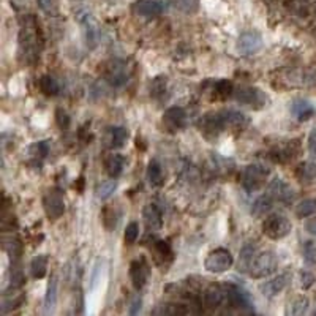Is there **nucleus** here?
I'll use <instances>...</instances> for the list:
<instances>
[{
    "label": "nucleus",
    "mask_w": 316,
    "mask_h": 316,
    "mask_svg": "<svg viewBox=\"0 0 316 316\" xmlns=\"http://www.w3.org/2000/svg\"><path fill=\"white\" fill-rule=\"evenodd\" d=\"M309 297L307 296H299L296 297L294 302L291 304V315H305L307 309H309Z\"/></svg>",
    "instance_id": "nucleus-33"
},
{
    "label": "nucleus",
    "mask_w": 316,
    "mask_h": 316,
    "mask_svg": "<svg viewBox=\"0 0 316 316\" xmlns=\"http://www.w3.org/2000/svg\"><path fill=\"white\" fill-rule=\"evenodd\" d=\"M147 180L152 187H161L165 182V176H163V168H161L158 160H150L147 165Z\"/></svg>",
    "instance_id": "nucleus-25"
},
{
    "label": "nucleus",
    "mask_w": 316,
    "mask_h": 316,
    "mask_svg": "<svg viewBox=\"0 0 316 316\" xmlns=\"http://www.w3.org/2000/svg\"><path fill=\"white\" fill-rule=\"evenodd\" d=\"M126 139H128V131H126L123 126H111V128H107V131L105 134L106 146L109 149L123 147Z\"/></svg>",
    "instance_id": "nucleus-17"
},
{
    "label": "nucleus",
    "mask_w": 316,
    "mask_h": 316,
    "mask_svg": "<svg viewBox=\"0 0 316 316\" xmlns=\"http://www.w3.org/2000/svg\"><path fill=\"white\" fill-rule=\"evenodd\" d=\"M256 256V247L251 245V243H248V245H245L242 250H240V255H239V261H237V270L242 274L245 272H250V267H251V263L253 259H255Z\"/></svg>",
    "instance_id": "nucleus-24"
},
{
    "label": "nucleus",
    "mask_w": 316,
    "mask_h": 316,
    "mask_svg": "<svg viewBox=\"0 0 316 316\" xmlns=\"http://www.w3.org/2000/svg\"><path fill=\"white\" fill-rule=\"evenodd\" d=\"M278 266V259L274 251H263L255 256L250 267V275L253 278H264L272 275Z\"/></svg>",
    "instance_id": "nucleus-4"
},
{
    "label": "nucleus",
    "mask_w": 316,
    "mask_h": 316,
    "mask_svg": "<svg viewBox=\"0 0 316 316\" xmlns=\"http://www.w3.org/2000/svg\"><path fill=\"white\" fill-rule=\"evenodd\" d=\"M43 207L44 212L51 220H57L65 212V201H63L62 192L57 188L48 190L43 196Z\"/></svg>",
    "instance_id": "nucleus-7"
},
{
    "label": "nucleus",
    "mask_w": 316,
    "mask_h": 316,
    "mask_svg": "<svg viewBox=\"0 0 316 316\" xmlns=\"http://www.w3.org/2000/svg\"><path fill=\"white\" fill-rule=\"evenodd\" d=\"M138 236H139V224H138V221H130L128 224H126L125 232H123L125 242L131 245V243L136 242Z\"/></svg>",
    "instance_id": "nucleus-32"
},
{
    "label": "nucleus",
    "mask_w": 316,
    "mask_h": 316,
    "mask_svg": "<svg viewBox=\"0 0 316 316\" xmlns=\"http://www.w3.org/2000/svg\"><path fill=\"white\" fill-rule=\"evenodd\" d=\"M161 122H163L168 131L184 130L187 126V112H185V109H182V107H179V106H171L165 111Z\"/></svg>",
    "instance_id": "nucleus-12"
},
{
    "label": "nucleus",
    "mask_w": 316,
    "mask_h": 316,
    "mask_svg": "<svg viewBox=\"0 0 316 316\" xmlns=\"http://www.w3.org/2000/svg\"><path fill=\"white\" fill-rule=\"evenodd\" d=\"M3 248L11 259H19L22 253V243L17 237H10L3 240Z\"/></svg>",
    "instance_id": "nucleus-30"
},
{
    "label": "nucleus",
    "mask_w": 316,
    "mask_h": 316,
    "mask_svg": "<svg viewBox=\"0 0 316 316\" xmlns=\"http://www.w3.org/2000/svg\"><path fill=\"white\" fill-rule=\"evenodd\" d=\"M105 166H106V173L109 174V177L117 179L120 177L123 169H125V158L119 153H109L105 161Z\"/></svg>",
    "instance_id": "nucleus-21"
},
{
    "label": "nucleus",
    "mask_w": 316,
    "mask_h": 316,
    "mask_svg": "<svg viewBox=\"0 0 316 316\" xmlns=\"http://www.w3.org/2000/svg\"><path fill=\"white\" fill-rule=\"evenodd\" d=\"M141 305H142V297L139 296V294H136L131 299V302H130V310H128V313L130 315H138L139 312H141Z\"/></svg>",
    "instance_id": "nucleus-43"
},
{
    "label": "nucleus",
    "mask_w": 316,
    "mask_h": 316,
    "mask_svg": "<svg viewBox=\"0 0 316 316\" xmlns=\"http://www.w3.org/2000/svg\"><path fill=\"white\" fill-rule=\"evenodd\" d=\"M131 10L134 14L141 17H157L163 13L165 5L160 0H136L131 5Z\"/></svg>",
    "instance_id": "nucleus-15"
},
{
    "label": "nucleus",
    "mask_w": 316,
    "mask_h": 316,
    "mask_svg": "<svg viewBox=\"0 0 316 316\" xmlns=\"http://www.w3.org/2000/svg\"><path fill=\"white\" fill-rule=\"evenodd\" d=\"M40 89H41V92H43L44 95H48V97L57 95L59 90H60L57 79L52 78V76H49V75L43 76V78L40 79Z\"/></svg>",
    "instance_id": "nucleus-29"
},
{
    "label": "nucleus",
    "mask_w": 316,
    "mask_h": 316,
    "mask_svg": "<svg viewBox=\"0 0 316 316\" xmlns=\"http://www.w3.org/2000/svg\"><path fill=\"white\" fill-rule=\"evenodd\" d=\"M296 216L299 218H307V216H312L316 213V200L315 198H307V200L301 201L296 207Z\"/></svg>",
    "instance_id": "nucleus-28"
},
{
    "label": "nucleus",
    "mask_w": 316,
    "mask_h": 316,
    "mask_svg": "<svg viewBox=\"0 0 316 316\" xmlns=\"http://www.w3.org/2000/svg\"><path fill=\"white\" fill-rule=\"evenodd\" d=\"M291 221L286 218L285 215L280 213H270L266 216V220L263 221V232L269 239H283L288 234L291 232Z\"/></svg>",
    "instance_id": "nucleus-3"
},
{
    "label": "nucleus",
    "mask_w": 316,
    "mask_h": 316,
    "mask_svg": "<svg viewBox=\"0 0 316 316\" xmlns=\"http://www.w3.org/2000/svg\"><path fill=\"white\" fill-rule=\"evenodd\" d=\"M105 78L111 86H123L128 81V65L123 60H112L107 63Z\"/></svg>",
    "instance_id": "nucleus-10"
},
{
    "label": "nucleus",
    "mask_w": 316,
    "mask_h": 316,
    "mask_svg": "<svg viewBox=\"0 0 316 316\" xmlns=\"http://www.w3.org/2000/svg\"><path fill=\"white\" fill-rule=\"evenodd\" d=\"M309 152L313 157H316V126L309 134Z\"/></svg>",
    "instance_id": "nucleus-45"
},
{
    "label": "nucleus",
    "mask_w": 316,
    "mask_h": 316,
    "mask_svg": "<svg viewBox=\"0 0 316 316\" xmlns=\"http://www.w3.org/2000/svg\"><path fill=\"white\" fill-rule=\"evenodd\" d=\"M226 301H228L229 307H234V309H237L239 312L255 313V309H253V299L250 297V294L237 285L226 286Z\"/></svg>",
    "instance_id": "nucleus-6"
},
{
    "label": "nucleus",
    "mask_w": 316,
    "mask_h": 316,
    "mask_svg": "<svg viewBox=\"0 0 316 316\" xmlns=\"http://www.w3.org/2000/svg\"><path fill=\"white\" fill-rule=\"evenodd\" d=\"M264 46V40L258 32H245L242 33L237 40V49L243 56H251L256 54Z\"/></svg>",
    "instance_id": "nucleus-11"
},
{
    "label": "nucleus",
    "mask_w": 316,
    "mask_h": 316,
    "mask_svg": "<svg viewBox=\"0 0 316 316\" xmlns=\"http://www.w3.org/2000/svg\"><path fill=\"white\" fill-rule=\"evenodd\" d=\"M149 277H150V267L147 264V261L144 258L134 259L130 266V278H131L133 286L136 288V290H142V288L146 286Z\"/></svg>",
    "instance_id": "nucleus-13"
},
{
    "label": "nucleus",
    "mask_w": 316,
    "mask_h": 316,
    "mask_svg": "<svg viewBox=\"0 0 316 316\" xmlns=\"http://www.w3.org/2000/svg\"><path fill=\"white\" fill-rule=\"evenodd\" d=\"M215 92L218 94L220 97H229L232 92H234V87H232V83L231 81H226V79H221V81H218V83H216V86H215Z\"/></svg>",
    "instance_id": "nucleus-36"
},
{
    "label": "nucleus",
    "mask_w": 316,
    "mask_h": 316,
    "mask_svg": "<svg viewBox=\"0 0 316 316\" xmlns=\"http://www.w3.org/2000/svg\"><path fill=\"white\" fill-rule=\"evenodd\" d=\"M290 278L291 277L288 275V274H280L275 278L264 282L263 285L259 286V291H261V294H263L264 297H267V299H272V297L278 296L280 293L285 290L286 285L290 283Z\"/></svg>",
    "instance_id": "nucleus-16"
},
{
    "label": "nucleus",
    "mask_w": 316,
    "mask_h": 316,
    "mask_svg": "<svg viewBox=\"0 0 316 316\" xmlns=\"http://www.w3.org/2000/svg\"><path fill=\"white\" fill-rule=\"evenodd\" d=\"M117 188V182L111 177L109 180H105V182L98 187V196H100V200H107V198H111L112 193L115 192Z\"/></svg>",
    "instance_id": "nucleus-31"
},
{
    "label": "nucleus",
    "mask_w": 316,
    "mask_h": 316,
    "mask_svg": "<svg viewBox=\"0 0 316 316\" xmlns=\"http://www.w3.org/2000/svg\"><path fill=\"white\" fill-rule=\"evenodd\" d=\"M105 86L103 83H100V81H97V83L92 86V89H90V97L94 98V100H98V98H102L105 95Z\"/></svg>",
    "instance_id": "nucleus-42"
},
{
    "label": "nucleus",
    "mask_w": 316,
    "mask_h": 316,
    "mask_svg": "<svg viewBox=\"0 0 316 316\" xmlns=\"http://www.w3.org/2000/svg\"><path fill=\"white\" fill-rule=\"evenodd\" d=\"M56 120H57V125L60 126L62 130H67L68 125H70V115L67 114L65 109H62V107H57V111H56Z\"/></svg>",
    "instance_id": "nucleus-39"
},
{
    "label": "nucleus",
    "mask_w": 316,
    "mask_h": 316,
    "mask_svg": "<svg viewBox=\"0 0 316 316\" xmlns=\"http://www.w3.org/2000/svg\"><path fill=\"white\" fill-rule=\"evenodd\" d=\"M33 149L38 152V155H40V157H46L48 153H49V149H51L49 141H46V139H44V141H40V142L35 144Z\"/></svg>",
    "instance_id": "nucleus-44"
},
{
    "label": "nucleus",
    "mask_w": 316,
    "mask_h": 316,
    "mask_svg": "<svg viewBox=\"0 0 316 316\" xmlns=\"http://www.w3.org/2000/svg\"><path fill=\"white\" fill-rule=\"evenodd\" d=\"M57 293H59V278L56 274H52L48 282L46 294H44V309H46V312L54 310V307L57 304V297H59Z\"/></svg>",
    "instance_id": "nucleus-22"
},
{
    "label": "nucleus",
    "mask_w": 316,
    "mask_h": 316,
    "mask_svg": "<svg viewBox=\"0 0 316 316\" xmlns=\"http://www.w3.org/2000/svg\"><path fill=\"white\" fill-rule=\"evenodd\" d=\"M270 176V169L264 165H247L240 174V185L248 193L258 192L264 187L267 177Z\"/></svg>",
    "instance_id": "nucleus-2"
},
{
    "label": "nucleus",
    "mask_w": 316,
    "mask_h": 316,
    "mask_svg": "<svg viewBox=\"0 0 316 316\" xmlns=\"http://www.w3.org/2000/svg\"><path fill=\"white\" fill-rule=\"evenodd\" d=\"M305 231L316 236V216H310V218L305 221Z\"/></svg>",
    "instance_id": "nucleus-46"
},
{
    "label": "nucleus",
    "mask_w": 316,
    "mask_h": 316,
    "mask_svg": "<svg viewBox=\"0 0 316 316\" xmlns=\"http://www.w3.org/2000/svg\"><path fill=\"white\" fill-rule=\"evenodd\" d=\"M297 177L304 184H315L316 182V161H304L296 171Z\"/></svg>",
    "instance_id": "nucleus-26"
},
{
    "label": "nucleus",
    "mask_w": 316,
    "mask_h": 316,
    "mask_svg": "<svg viewBox=\"0 0 316 316\" xmlns=\"http://www.w3.org/2000/svg\"><path fill=\"white\" fill-rule=\"evenodd\" d=\"M266 192L272 196L275 201L285 203V204L293 203L294 198H296V192L293 190V187L280 177H275V179L270 180Z\"/></svg>",
    "instance_id": "nucleus-9"
},
{
    "label": "nucleus",
    "mask_w": 316,
    "mask_h": 316,
    "mask_svg": "<svg viewBox=\"0 0 316 316\" xmlns=\"http://www.w3.org/2000/svg\"><path fill=\"white\" fill-rule=\"evenodd\" d=\"M291 114L299 122H305L315 114V107L310 102L302 100V98H297V100H294L293 105H291Z\"/></svg>",
    "instance_id": "nucleus-20"
},
{
    "label": "nucleus",
    "mask_w": 316,
    "mask_h": 316,
    "mask_svg": "<svg viewBox=\"0 0 316 316\" xmlns=\"http://www.w3.org/2000/svg\"><path fill=\"white\" fill-rule=\"evenodd\" d=\"M107 2H117V0H107Z\"/></svg>",
    "instance_id": "nucleus-47"
},
{
    "label": "nucleus",
    "mask_w": 316,
    "mask_h": 316,
    "mask_svg": "<svg viewBox=\"0 0 316 316\" xmlns=\"http://www.w3.org/2000/svg\"><path fill=\"white\" fill-rule=\"evenodd\" d=\"M232 264H234V258L231 255V251L226 248H216V250L211 251L204 261L206 270L207 272H212V274L226 272L228 269L232 267Z\"/></svg>",
    "instance_id": "nucleus-5"
},
{
    "label": "nucleus",
    "mask_w": 316,
    "mask_h": 316,
    "mask_svg": "<svg viewBox=\"0 0 316 316\" xmlns=\"http://www.w3.org/2000/svg\"><path fill=\"white\" fill-rule=\"evenodd\" d=\"M38 5H40V8L44 11V13H48V14H51V16H57V6H56V3L52 2V0H38Z\"/></svg>",
    "instance_id": "nucleus-41"
},
{
    "label": "nucleus",
    "mask_w": 316,
    "mask_h": 316,
    "mask_svg": "<svg viewBox=\"0 0 316 316\" xmlns=\"http://www.w3.org/2000/svg\"><path fill=\"white\" fill-rule=\"evenodd\" d=\"M142 216H144V221L147 224V228L152 231H158V229H161V226H163V218H161V213L157 209V206H153V204L144 206Z\"/></svg>",
    "instance_id": "nucleus-19"
},
{
    "label": "nucleus",
    "mask_w": 316,
    "mask_h": 316,
    "mask_svg": "<svg viewBox=\"0 0 316 316\" xmlns=\"http://www.w3.org/2000/svg\"><path fill=\"white\" fill-rule=\"evenodd\" d=\"M102 264H103V259H97L94 269H92V275H90V285H89V290L94 291L95 288L100 283V275H102Z\"/></svg>",
    "instance_id": "nucleus-34"
},
{
    "label": "nucleus",
    "mask_w": 316,
    "mask_h": 316,
    "mask_svg": "<svg viewBox=\"0 0 316 316\" xmlns=\"http://www.w3.org/2000/svg\"><path fill=\"white\" fill-rule=\"evenodd\" d=\"M236 100L242 105H247L251 106L253 109H261V107H264L269 102L267 95L263 92V90H259L256 87H240L236 90Z\"/></svg>",
    "instance_id": "nucleus-8"
},
{
    "label": "nucleus",
    "mask_w": 316,
    "mask_h": 316,
    "mask_svg": "<svg viewBox=\"0 0 316 316\" xmlns=\"http://www.w3.org/2000/svg\"><path fill=\"white\" fill-rule=\"evenodd\" d=\"M274 203H275V200L266 192L264 195H261L259 198H256L255 203L251 204V213L255 215L256 218H258V216H264L274 207Z\"/></svg>",
    "instance_id": "nucleus-23"
},
{
    "label": "nucleus",
    "mask_w": 316,
    "mask_h": 316,
    "mask_svg": "<svg viewBox=\"0 0 316 316\" xmlns=\"http://www.w3.org/2000/svg\"><path fill=\"white\" fill-rule=\"evenodd\" d=\"M223 130H239L247 125V117L243 112L236 109H223L216 112Z\"/></svg>",
    "instance_id": "nucleus-14"
},
{
    "label": "nucleus",
    "mask_w": 316,
    "mask_h": 316,
    "mask_svg": "<svg viewBox=\"0 0 316 316\" xmlns=\"http://www.w3.org/2000/svg\"><path fill=\"white\" fill-rule=\"evenodd\" d=\"M48 263L49 258L46 255H37L30 263V274L35 280H41L48 274Z\"/></svg>",
    "instance_id": "nucleus-27"
},
{
    "label": "nucleus",
    "mask_w": 316,
    "mask_h": 316,
    "mask_svg": "<svg viewBox=\"0 0 316 316\" xmlns=\"http://www.w3.org/2000/svg\"><path fill=\"white\" fill-rule=\"evenodd\" d=\"M304 259H305V263H309V264L316 263V245H315V242L309 240L304 245Z\"/></svg>",
    "instance_id": "nucleus-37"
},
{
    "label": "nucleus",
    "mask_w": 316,
    "mask_h": 316,
    "mask_svg": "<svg viewBox=\"0 0 316 316\" xmlns=\"http://www.w3.org/2000/svg\"><path fill=\"white\" fill-rule=\"evenodd\" d=\"M224 299H226V291L216 283L211 285L204 293V305L209 307V309H216V307H220Z\"/></svg>",
    "instance_id": "nucleus-18"
},
{
    "label": "nucleus",
    "mask_w": 316,
    "mask_h": 316,
    "mask_svg": "<svg viewBox=\"0 0 316 316\" xmlns=\"http://www.w3.org/2000/svg\"><path fill=\"white\" fill-rule=\"evenodd\" d=\"M24 283H25V275L19 267H16L10 275V288L19 290L21 286H24Z\"/></svg>",
    "instance_id": "nucleus-35"
},
{
    "label": "nucleus",
    "mask_w": 316,
    "mask_h": 316,
    "mask_svg": "<svg viewBox=\"0 0 316 316\" xmlns=\"http://www.w3.org/2000/svg\"><path fill=\"white\" fill-rule=\"evenodd\" d=\"M316 277L310 272V270H302L301 272V286L302 290H310V288L315 285Z\"/></svg>",
    "instance_id": "nucleus-38"
},
{
    "label": "nucleus",
    "mask_w": 316,
    "mask_h": 316,
    "mask_svg": "<svg viewBox=\"0 0 316 316\" xmlns=\"http://www.w3.org/2000/svg\"><path fill=\"white\" fill-rule=\"evenodd\" d=\"M76 19L83 25L84 32V41L89 49H95L100 43V24L97 22L94 14L87 8H78L76 10Z\"/></svg>",
    "instance_id": "nucleus-1"
},
{
    "label": "nucleus",
    "mask_w": 316,
    "mask_h": 316,
    "mask_svg": "<svg viewBox=\"0 0 316 316\" xmlns=\"http://www.w3.org/2000/svg\"><path fill=\"white\" fill-rule=\"evenodd\" d=\"M155 251L158 253L160 256H163V258H169L171 255H173V251H171V247H169V243L166 240H161L158 239L155 242Z\"/></svg>",
    "instance_id": "nucleus-40"
}]
</instances>
